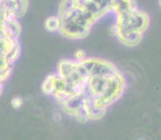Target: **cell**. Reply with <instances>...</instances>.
<instances>
[{
  "instance_id": "6da1fadb",
  "label": "cell",
  "mask_w": 161,
  "mask_h": 140,
  "mask_svg": "<svg viewBox=\"0 0 161 140\" xmlns=\"http://www.w3.org/2000/svg\"><path fill=\"white\" fill-rule=\"evenodd\" d=\"M80 62L85 70L87 78L92 76L109 78L119 73L115 65L103 59L85 58Z\"/></svg>"
},
{
  "instance_id": "7a4b0ae2",
  "label": "cell",
  "mask_w": 161,
  "mask_h": 140,
  "mask_svg": "<svg viewBox=\"0 0 161 140\" xmlns=\"http://www.w3.org/2000/svg\"><path fill=\"white\" fill-rule=\"evenodd\" d=\"M125 87V80L119 72L117 75L108 78L106 87L98 99L108 107L121 97Z\"/></svg>"
},
{
  "instance_id": "3957f363",
  "label": "cell",
  "mask_w": 161,
  "mask_h": 140,
  "mask_svg": "<svg viewBox=\"0 0 161 140\" xmlns=\"http://www.w3.org/2000/svg\"><path fill=\"white\" fill-rule=\"evenodd\" d=\"M143 33L139 32H124L115 35L118 39L126 46H134L138 45L143 39Z\"/></svg>"
},
{
  "instance_id": "277c9868",
  "label": "cell",
  "mask_w": 161,
  "mask_h": 140,
  "mask_svg": "<svg viewBox=\"0 0 161 140\" xmlns=\"http://www.w3.org/2000/svg\"><path fill=\"white\" fill-rule=\"evenodd\" d=\"M45 27L48 31L56 32L59 30L60 27V20L58 16L49 17L45 22Z\"/></svg>"
},
{
  "instance_id": "5b68a950",
  "label": "cell",
  "mask_w": 161,
  "mask_h": 140,
  "mask_svg": "<svg viewBox=\"0 0 161 140\" xmlns=\"http://www.w3.org/2000/svg\"><path fill=\"white\" fill-rule=\"evenodd\" d=\"M11 105H12L14 109L20 108L23 105V100L21 97H19V96L13 98L12 100H11Z\"/></svg>"
},
{
  "instance_id": "8992f818",
  "label": "cell",
  "mask_w": 161,
  "mask_h": 140,
  "mask_svg": "<svg viewBox=\"0 0 161 140\" xmlns=\"http://www.w3.org/2000/svg\"><path fill=\"white\" fill-rule=\"evenodd\" d=\"M85 58H87V57H86L85 53L83 51H77L75 54V61L80 62V61L83 60Z\"/></svg>"
},
{
  "instance_id": "52a82bcc",
  "label": "cell",
  "mask_w": 161,
  "mask_h": 140,
  "mask_svg": "<svg viewBox=\"0 0 161 140\" xmlns=\"http://www.w3.org/2000/svg\"><path fill=\"white\" fill-rule=\"evenodd\" d=\"M159 6H160L161 7V0H159Z\"/></svg>"
}]
</instances>
